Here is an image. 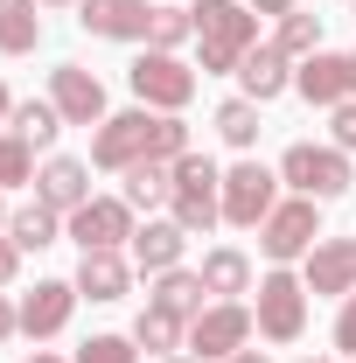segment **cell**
Wrapping results in <instances>:
<instances>
[{
  "label": "cell",
  "instance_id": "6da1fadb",
  "mask_svg": "<svg viewBox=\"0 0 356 363\" xmlns=\"http://www.w3.org/2000/svg\"><path fill=\"white\" fill-rule=\"evenodd\" d=\"M189 154V126H182V112H112L98 133H91V168H105V175H126L140 161H182Z\"/></svg>",
  "mask_w": 356,
  "mask_h": 363
},
{
  "label": "cell",
  "instance_id": "7a4b0ae2",
  "mask_svg": "<svg viewBox=\"0 0 356 363\" xmlns=\"http://www.w3.org/2000/svg\"><path fill=\"white\" fill-rule=\"evenodd\" d=\"M196 49H203V77H238V63L259 49V14L238 0H196Z\"/></svg>",
  "mask_w": 356,
  "mask_h": 363
},
{
  "label": "cell",
  "instance_id": "3957f363",
  "mask_svg": "<svg viewBox=\"0 0 356 363\" xmlns=\"http://www.w3.org/2000/svg\"><path fill=\"white\" fill-rule=\"evenodd\" d=\"M168 217H175L189 238H210V230L223 224V168L210 161V154H182L175 161V196H168Z\"/></svg>",
  "mask_w": 356,
  "mask_h": 363
},
{
  "label": "cell",
  "instance_id": "277c9868",
  "mask_svg": "<svg viewBox=\"0 0 356 363\" xmlns=\"http://www.w3.org/2000/svg\"><path fill=\"white\" fill-rule=\"evenodd\" d=\"M279 182L294 189V196H314V203H335V196H350V154L343 147H314V140H294L287 154H279Z\"/></svg>",
  "mask_w": 356,
  "mask_h": 363
},
{
  "label": "cell",
  "instance_id": "5b68a950",
  "mask_svg": "<svg viewBox=\"0 0 356 363\" xmlns=\"http://www.w3.org/2000/svg\"><path fill=\"white\" fill-rule=\"evenodd\" d=\"M252 315H259V335H266V342H301V328H308V279L287 272V266H272L266 279H259Z\"/></svg>",
  "mask_w": 356,
  "mask_h": 363
},
{
  "label": "cell",
  "instance_id": "8992f818",
  "mask_svg": "<svg viewBox=\"0 0 356 363\" xmlns=\"http://www.w3.org/2000/svg\"><path fill=\"white\" fill-rule=\"evenodd\" d=\"M314 245H321V203H314V196L279 203L266 224H259V252H266L272 266H294V259H308Z\"/></svg>",
  "mask_w": 356,
  "mask_h": 363
},
{
  "label": "cell",
  "instance_id": "52a82bcc",
  "mask_svg": "<svg viewBox=\"0 0 356 363\" xmlns=\"http://www.w3.org/2000/svg\"><path fill=\"white\" fill-rule=\"evenodd\" d=\"M252 328H259V315L245 301H210L203 315L189 321V350H196V363H230L252 342Z\"/></svg>",
  "mask_w": 356,
  "mask_h": 363
},
{
  "label": "cell",
  "instance_id": "ba28073f",
  "mask_svg": "<svg viewBox=\"0 0 356 363\" xmlns=\"http://www.w3.org/2000/svg\"><path fill=\"white\" fill-rule=\"evenodd\" d=\"M272 210H279V175H272L266 161H238V168H223V224L259 230Z\"/></svg>",
  "mask_w": 356,
  "mask_h": 363
},
{
  "label": "cell",
  "instance_id": "9c48e42d",
  "mask_svg": "<svg viewBox=\"0 0 356 363\" xmlns=\"http://www.w3.org/2000/svg\"><path fill=\"white\" fill-rule=\"evenodd\" d=\"M126 84H133V98L147 112H182V105L196 98V70H189L182 56H168V49H147L133 70H126Z\"/></svg>",
  "mask_w": 356,
  "mask_h": 363
},
{
  "label": "cell",
  "instance_id": "30bf717a",
  "mask_svg": "<svg viewBox=\"0 0 356 363\" xmlns=\"http://www.w3.org/2000/svg\"><path fill=\"white\" fill-rule=\"evenodd\" d=\"M133 203L126 196H91L84 210H70V238H77V252H119V245H133Z\"/></svg>",
  "mask_w": 356,
  "mask_h": 363
},
{
  "label": "cell",
  "instance_id": "8fae6325",
  "mask_svg": "<svg viewBox=\"0 0 356 363\" xmlns=\"http://www.w3.org/2000/svg\"><path fill=\"white\" fill-rule=\"evenodd\" d=\"M49 105L63 112V126H105V84L91 77L84 63H56L49 70Z\"/></svg>",
  "mask_w": 356,
  "mask_h": 363
},
{
  "label": "cell",
  "instance_id": "7c38bea8",
  "mask_svg": "<svg viewBox=\"0 0 356 363\" xmlns=\"http://www.w3.org/2000/svg\"><path fill=\"white\" fill-rule=\"evenodd\" d=\"M77 279H35V294H21V335L28 342H49L70 328V308H77Z\"/></svg>",
  "mask_w": 356,
  "mask_h": 363
},
{
  "label": "cell",
  "instance_id": "4fadbf2b",
  "mask_svg": "<svg viewBox=\"0 0 356 363\" xmlns=\"http://www.w3.org/2000/svg\"><path fill=\"white\" fill-rule=\"evenodd\" d=\"M147 21H154L147 0H77V28L105 43H147Z\"/></svg>",
  "mask_w": 356,
  "mask_h": 363
},
{
  "label": "cell",
  "instance_id": "5bb4252c",
  "mask_svg": "<svg viewBox=\"0 0 356 363\" xmlns=\"http://www.w3.org/2000/svg\"><path fill=\"white\" fill-rule=\"evenodd\" d=\"M301 279H308V294H335V301L356 294V238H321L308 252V272Z\"/></svg>",
  "mask_w": 356,
  "mask_h": 363
},
{
  "label": "cell",
  "instance_id": "9a60e30c",
  "mask_svg": "<svg viewBox=\"0 0 356 363\" xmlns=\"http://www.w3.org/2000/svg\"><path fill=\"white\" fill-rule=\"evenodd\" d=\"M294 91H301L308 105H321V112H335L343 98H356V91H350V56H328V49H314L308 63L294 70Z\"/></svg>",
  "mask_w": 356,
  "mask_h": 363
},
{
  "label": "cell",
  "instance_id": "2e32d148",
  "mask_svg": "<svg viewBox=\"0 0 356 363\" xmlns=\"http://www.w3.org/2000/svg\"><path fill=\"white\" fill-rule=\"evenodd\" d=\"M238 84H245L252 105H272L279 91H294V56H287L279 43H259L245 63H238Z\"/></svg>",
  "mask_w": 356,
  "mask_h": 363
},
{
  "label": "cell",
  "instance_id": "e0dca14e",
  "mask_svg": "<svg viewBox=\"0 0 356 363\" xmlns=\"http://www.w3.org/2000/svg\"><path fill=\"white\" fill-rule=\"evenodd\" d=\"M35 196H43L49 210H84L91 203V161H70V154H49L43 175H35Z\"/></svg>",
  "mask_w": 356,
  "mask_h": 363
},
{
  "label": "cell",
  "instance_id": "ac0fdd59",
  "mask_svg": "<svg viewBox=\"0 0 356 363\" xmlns=\"http://www.w3.org/2000/svg\"><path fill=\"white\" fill-rule=\"evenodd\" d=\"M182 252H189V230L175 224V217H147V224L133 230V266L154 279V272H175Z\"/></svg>",
  "mask_w": 356,
  "mask_h": 363
},
{
  "label": "cell",
  "instance_id": "d6986e66",
  "mask_svg": "<svg viewBox=\"0 0 356 363\" xmlns=\"http://www.w3.org/2000/svg\"><path fill=\"white\" fill-rule=\"evenodd\" d=\"M77 294L84 301H126L133 294V259L126 252H84L77 259Z\"/></svg>",
  "mask_w": 356,
  "mask_h": 363
},
{
  "label": "cell",
  "instance_id": "ffe728a7",
  "mask_svg": "<svg viewBox=\"0 0 356 363\" xmlns=\"http://www.w3.org/2000/svg\"><path fill=\"white\" fill-rule=\"evenodd\" d=\"M203 286L217 294V301H238V294H252V259L238 252V245H217V252H203Z\"/></svg>",
  "mask_w": 356,
  "mask_h": 363
},
{
  "label": "cell",
  "instance_id": "44dd1931",
  "mask_svg": "<svg viewBox=\"0 0 356 363\" xmlns=\"http://www.w3.org/2000/svg\"><path fill=\"white\" fill-rule=\"evenodd\" d=\"M43 43V0H0V56H28Z\"/></svg>",
  "mask_w": 356,
  "mask_h": 363
},
{
  "label": "cell",
  "instance_id": "7402d4cb",
  "mask_svg": "<svg viewBox=\"0 0 356 363\" xmlns=\"http://www.w3.org/2000/svg\"><path fill=\"white\" fill-rule=\"evenodd\" d=\"M203 294H210V286H203V272H154V294H147V301H154V308H168V315H182V321H196L203 315Z\"/></svg>",
  "mask_w": 356,
  "mask_h": 363
},
{
  "label": "cell",
  "instance_id": "603a6c76",
  "mask_svg": "<svg viewBox=\"0 0 356 363\" xmlns=\"http://www.w3.org/2000/svg\"><path fill=\"white\" fill-rule=\"evenodd\" d=\"M7 238H14L21 252H43V245H56V238H63V210H49L43 196H35V203H21V210L7 217Z\"/></svg>",
  "mask_w": 356,
  "mask_h": 363
},
{
  "label": "cell",
  "instance_id": "cb8c5ba5",
  "mask_svg": "<svg viewBox=\"0 0 356 363\" xmlns=\"http://www.w3.org/2000/svg\"><path fill=\"white\" fill-rule=\"evenodd\" d=\"M133 210H154V203H168L175 196V161H140V168H126V189H119Z\"/></svg>",
  "mask_w": 356,
  "mask_h": 363
},
{
  "label": "cell",
  "instance_id": "d4e9b609",
  "mask_svg": "<svg viewBox=\"0 0 356 363\" xmlns=\"http://www.w3.org/2000/svg\"><path fill=\"white\" fill-rule=\"evenodd\" d=\"M7 126L28 140L35 154H49V147H56V133H63V112H56L49 98H28V105H14V119H7Z\"/></svg>",
  "mask_w": 356,
  "mask_h": 363
},
{
  "label": "cell",
  "instance_id": "484cf974",
  "mask_svg": "<svg viewBox=\"0 0 356 363\" xmlns=\"http://www.w3.org/2000/svg\"><path fill=\"white\" fill-rule=\"evenodd\" d=\"M133 342H140V350H189V321L147 301V308H140V321H133Z\"/></svg>",
  "mask_w": 356,
  "mask_h": 363
},
{
  "label": "cell",
  "instance_id": "4316f807",
  "mask_svg": "<svg viewBox=\"0 0 356 363\" xmlns=\"http://www.w3.org/2000/svg\"><path fill=\"white\" fill-rule=\"evenodd\" d=\"M182 43H196V14L161 0V7H154V21H147V49H168V56H175Z\"/></svg>",
  "mask_w": 356,
  "mask_h": 363
},
{
  "label": "cell",
  "instance_id": "83f0119b",
  "mask_svg": "<svg viewBox=\"0 0 356 363\" xmlns=\"http://www.w3.org/2000/svg\"><path fill=\"white\" fill-rule=\"evenodd\" d=\"M217 133L230 147H259V105L252 98H223L217 105Z\"/></svg>",
  "mask_w": 356,
  "mask_h": 363
},
{
  "label": "cell",
  "instance_id": "f1b7e54d",
  "mask_svg": "<svg viewBox=\"0 0 356 363\" xmlns=\"http://www.w3.org/2000/svg\"><path fill=\"white\" fill-rule=\"evenodd\" d=\"M279 49H287L294 63H308L314 49H321V14H301V7L279 14Z\"/></svg>",
  "mask_w": 356,
  "mask_h": 363
},
{
  "label": "cell",
  "instance_id": "f546056e",
  "mask_svg": "<svg viewBox=\"0 0 356 363\" xmlns=\"http://www.w3.org/2000/svg\"><path fill=\"white\" fill-rule=\"evenodd\" d=\"M21 182H35V147L21 133H0V189H21Z\"/></svg>",
  "mask_w": 356,
  "mask_h": 363
},
{
  "label": "cell",
  "instance_id": "4dcf8cb0",
  "mask_svg": "<svg viewBox=\"0 0 356 363\" xmlns=\"http://www.w3.org/2000/svg\"><path fill=\"white\" fill-rule=\"evenodd\" d=\"M70 363H140V342L133 335H91V342H77Z\"/></svg>",
  "mask_w": 356,
  "mask_h": 363
},
{
  "label": "cell",
  "instance_id": "1f68e13d",
  "mask_svg": "<svg viewBox=\"0 0 356 363\" xmlns=\"http://www.w3.org/2000/svg\"><path fill=\"white\" fill-rule=\"evenodd\" d=\"M328 147H343V154H356V98H343V105L328 112Z\"/></svg>",
  "mask_w": 356,
  "mask_h": 363
},
{
  "label": "cell",
  "instance_id": "d6a6232c",
  "mask_svg": "<svg viewBox=\"0 0 356 363\" xmlns=\"http://www.w3.org/2000/svg\"><path fill=\"white\" fill-rule=\"evenodd\" d=\"M335 350L356 357V294H343V315H335Z\"/></svg>",
  "mask_w": 356,
  "mask_h": 363
},
{
  "label": "cell",
  "instance_id": "836d02e7",
  "mask_svg": "<svg viewBox=\"0 0 356 363\" xmlns=\"http://www.w3.org/2000/svg\"><path fill=\"white\" fill-rule=\"evenodd\" d=\"M14 272H21V245H14V238H7V230H0V286H7V279H14Z\"/></svg>",
  "mask_w": 356,
  "mask_h": 363
},
{
  "label": "cell",
  "instance_id": "e575fe53",
  "mask_svg": "<svg viewBox=\"0 0 356 363\" xmlns=\"http://www.w3.org/2000/svg\"><path fill=\"white\" fill-rule=\"evenodd\" d=\"M7 335H21V308H14V301L0 294V342H7Z\"/></svg>",
  "mask_w": 356,
  "mask_h": 363
},
{
  "label": "cell",
  "instance_id": "d590c367",
  "mask_svg": "<svg viewBox=\"0 0 356 363\" xmlns=\"http://www.w3.org/2000/svg\"><path fill=\"white\" fill-rule=\"evenodd\" d=\"M252 14H294V0H245Z\"/></svg>",
  "mask_w": 356,
  "mask_h": 363
},
{
  "label": "cell",
  "instance_id": "8d00e7d4",
  "mask_svg": "<svg viewBox=\"0 0 356 363\" xmlns=\"http://www.w3.org/2000/svg\"><path fill=\"white\" fill-rule=\"evenodd\" d=\"M7 119H14V91L0 84V126H7Z\"/></svg>",
  "mask_w": 356,
  "mask_h": 363
},
{
  "label": "cell",
  "instance_id": "74e56055",
  "mask_svg": "<svg viewBox=\"0 0 356 363\" xmlns=\"http://www.w3.org/2000/svg\"><path fill=\"white\" fill-rule=\"evenodd\" d=\"M230 363H272V357H266V350H238Z\"/></svg>",
  "mask_w": 356,
  "mask_h": 363
},
{
  "label": "cell",
  "instance_id": "f35d334b",
  "mask_svg": "<svg viewBox=\"0 0 356 363\" xmlns=\"http://www.w3.org/2000/svg\"><path fill=\"white\" fill-rule=\"evenodd\" d=\"M21 363H63V357H49V350H35V357H21Z\"/></svg>",
  "mask_w": 356,
  "mask_h": 363
},
{
  "label": "cell",
  "instance_id": "ab89813d",
  "mask_svg": "<svg viewBox=\"0 0 356 363\" xmlns=\"http://www.w3.org/2000/svg\"><path fill=\"white\" fill-rule=\"evenodd\" d=\"M7 217H14V210H7V189H0V230H7Z\"/></svg>",
  "mask_w": 356,
  "mask_h": 363
},
{
  "label": "cell",
  "instance_id": "60d3db41",
  "mask_svg": "<svg viewBox=\"0 0 356 363\" xmlns=\"http://www.w3.org/2000/svg\"><path fill=\"white\" fill-rule=\"evenodd\" d=\"M350 91H356V49H350Z\"/></svg>",
  "mask_w": 356,
  "mask_h": 363
},
{
  "label": "cell",
  "instance_id": "b9f144b4",
  "mask_svg": "<svg viewBox=\"0 0 356 363\" xmlns=\"http://www.w3.org/2000/svg\"><path fill=\"white\" fill-rule=\"evenodd\" d=\"M43 7H77V0H43Z\"/></svg>",
  "mask_w": 356,
  "mask_h": 363
},
{
  "label": "cell",
  "instance_id": "7bdbcfd3",
  "mask_svg": "<svg viewBox=\"0 0 356 363\" xmlns=\"http://www.w3.org/2000/svg\"><path fill=\"white\" fill-rule=\"evenodd\" d=\"M301 363H335V357H301Z\"/></svg>",
  "mask_w": 356,
  "mask_h": 363
},
{
  "label": "cell",
  "instance_id": "ee69618b",
  "mask_svg": "<svg viewBox=\"0 0 356 363\" xmlns=\"http://www.w3.org/2000/svg\"><path fill=\"white\" fill-rule=\"evenodd\" d=\"M168 363H196V357H168Z\"/></svg>",
  "mask_w": 356,
  "mask_h": 363
},
{
  "label": "cell",
  "instance_id": "f6af8a7d",
  "mask_svg": "<svg viewBox=\"0 0 356 363\" xmlns=\"http://www.w3.org/2000/svg\"><path fill=\"white\" fill-rule=\"evenodd\" d=\"M350 14H356V0H350Z\"/></svg>",
  "mask_w": 356,
  "mask_h": 363
}]
</instances>
